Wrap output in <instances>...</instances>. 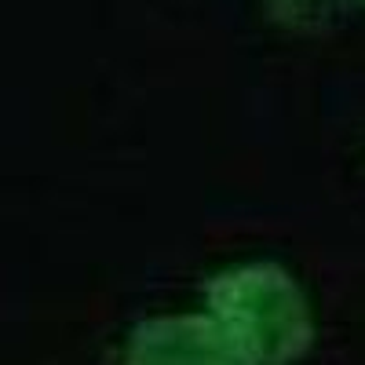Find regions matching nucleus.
Listing matches in <instances>:
<instances>
[{
	"label": "nucleus",
	"instance_id": "f03ea898",
	"mask_svg": "<svg viewBox=\"0 0 365 365\" xmlns=\"http://www.w3.org/2000/svg\"><path fill=\"white\" fill-rule=\"evenodd\" d=\"M125 365H230L205 314H161L132 329Z\"/></svg>",
	"mask_w": 365,
	"mask_h": 365
},
{
	"label": "nucleus",
	"instance_id": "f257e3e1",
	"mask_svg": "<svg viewBox=\"0 0 365 365\" xmlns=\"http://www.w3.org/2000/svg\"><path fill=\"white\" fill-rule=\"evenodd\" d=\"M205 303L230 365H296L314 340L311 303L278 263L220 270L205 285Z\"/></svg>",
	"mask_w": 365,
	"mask_h": 365
},
{
	"label": "nucleus",
	"instance_id": "7ed1b4c3",
	"mask_svg": "<svg viewBox=\"0 0 365 365\" xmlns=\"http://www.w3.org/2000/svg\"><path fill=\"white\" fill-rule=\"evenodd\" d=\"M361 4H365V0H361Z\"/></svg>",
	"mask_w": 365,
	"mask_h": 365
}]
</instances>
